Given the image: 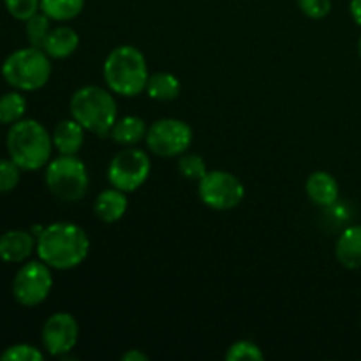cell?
Returning a JSON list of instances; mask_svg holds the SVG:
<instances>
[{"instance_id": "1", "label": "cell", "mask_w": 361, "mask_h": 361, "mask_svg": "<svg viewBox=\"0 0 361 361\" xmlns=\"http://www.w3.org/2000/svg\"><path fill=\"white\" fill-rule=\"evenodd\" d=\"M90 240L83 228L71 222H55L42 229L37 236L39 259L51 270H73L80 267L88 256Z\"/></svg>"}, {"instance_id": "2", "label": "cell", "mask_w": 361, "mask_h": 361, "mask_svg": "<svg viewBox=\"0 0 361 361\" xmlns=\"http://www.w3.org/2000/svg\"><path fill=\"white\" fill-rule=\"evenodd\" d=\"M53 152L51 134L32 118H21L7 133V154L23 171H37L48 166Z\"/></svg>"}, {"instance_id": "3", "label": "cell", "mask_w": 361, "mask_h": 361, "mask_svg": "<svg viewBox=\"0 0 361 361\" xmlns=\"http://www.w3.org/2000/svg\"><path fill=\"white\" fill-rule=\"evenodd\" d=\"M102 76L113 94L134 97L147 88L148 74L147 60L143 53L134 46H118L106 56Z\"/></svg>"}, {"instance_id": "4", "label": "cell", "mask_w": 361, "mask_h": 361, "mask_svg": "<svg viewBox=\"0 0 361 361\" xmlns=\"http://www.w3.org/2000/svg\"><path fill=\"white\" fill-rule=\"evenodd\" d=\"M71 115L95 136H108L118 120V108L111 92L87 85L78 88L71 97Z\"/></svg>"}, {"instance_id": "5", "label": "cell", "mask_w": 361, "mask_h": 361, "mask_svg": "<svg viewBox=\"0 0 361 361\" xmlns=\"http://www.w3.org/2000/svg\"><path fill=\"white\" fill-rule=\"evenodd\" d=\"M2 76L11 87L20 92L39 90L51 78L49 55L35 46L16 49L4 60Z\"/></svg>"}, {"instance_id": "6", "label": "cell", "mask_w": 361, "mask_h": 361, "mask_svg": "<svg viewBox=\"0 0 361 361\" xmlns=\"http://www.w3.org/2000/svg\"><path fill=\"white\" fill-rule=\"evenodd\" d=\"M46 185L63 203L80 201L88 190L87 166L76 155H60L46 166Z\"/></svg>"}, {"instance_id": "7", "label": "cell", "mask_w": 361, "mask_h": 361, "mask_svg": "<svg viewBox=\"0 0 361 361\" xmlns=\"http://www.w3.org/2000/svg\"><path fill=\"white\" fill-rule=\"evenodd\" d=\"M201 201L212 210L226 212L238 207L245 196V187L233 173L214 169L197 182Z\"/></svg>"}, {"instance_id": "8", "label": "cell", "mask_w": 361, "mask_h": 361, "mask_svg": "<svg viewBox=\"0 0 361 361\" xmlns=\"http://www.w3.org/2000/svg\"><path fill=\"white\" fill-rule=\"evenodd\" d=\"M152 162L147 152L136 147H127L111 159L108 168V180L113 187L123 192H134L150 176Z\"/></svg>"}, {"instance_id": "9", "label": "cell", "mask_w": 361, "mask_h": 361, "mask_svg": "<svg viewBox=\"0 0 361 361\" xmlns=\"http://www.w3.org/2000/svg\"><path fill=\"white\" fill-rule=\"evenodd\" d=\"M53 288L51 268L46 263L28 261L18 270L13 281V296L20 305L37 307L49 296Z\"/></svg>"}, {"instance_id": "10", "label": "cell", "mask_w": 361, "mask_h": 361, "mask_svg": "<svg viewBox=\"0 0 361 361\" xmlns=\"http://www.w3.org/2000/svg\"><path fill=\"white\" fill-rule=\"evenodd\" d=\"M147 145L159 157H176L192 145V129L178 118H161L147 130Z\"/></svg>"}, {"instance_id": "11", "label": "cell", "mask_w": 361, "mask_h": 361, "mask_svg": "<svg viewBox=\"0 0 361 361\" xmlns=\"http://www.w3.org/2000/svg\"><path fill=\"white\" fill-rule=\"evenodd\" d=\"M80 335L76 319L67 312H56L46 319L42 326V345L51 356L69 355L74 349Z\"/></svg>"}, {"instance_id": "12", "label": "cell", "mask_w": 361, "mask_h": 361, "mask_svg": "<svg viewBox=\"0 0 361 361\" xmlns=\"http://www.w3.org/2000/svg\"><path fill=\"white\" fill-rule=\"evenodd\" d=\"M37 240L30 231L11 229L0 235V259L4 263H23L35 250Z\"/></svg>"}, {"instance_id": "13", "label": "cell", "mask_w": 361, "mask_h": 361, "mask_svg": "<svg viewBox=\"0 0 361 361\" xmlns=\"http://www.w3.org/2000/svg\"><path fill=\"white\" fill-rule=\"evenodd\" d=\"M53 147L60 155H76L85 143V129L76 120H62L51 134Z\"/></svg>"}, {"instance_id": "14", "label": "cell", "mask_w": 361, "mask_h": 361, "mask_svg": "<svg viewBox=\"0 0 361 361\" xmlns=\"http://www.w3.org/2000/svg\"><path fill=\"white\" fill-rule=\"evenodd\" d=\"M307 196L319 207H334L338 200V183L330 173L316 171L307 178Z\"/></svg>"}, {"instance_id": "15", "label": "cell", "mask_w": 361, "mask_h": 361, "mask_svg": "<svg viewBox=\"0 0 361 361\" xmlns=\"http://www.w3.org/2000/svg\"><path fill=\"white\" fill-rule=\"evenodd\" d=\"M335 256L338 263L349 270L361 268V226L344 229L335 245Z\"/></svg>"}, {"instance_id": "16", "label": "cell", "mask_w": 361, "mask_h": 361, "mask_svg": "<svg viewBox=\"0 0 361 361\" xmlns=\"http://www.w3.org/2000/svg\"><path fill=\"white\" fill-rule=\"evenodd\" d=\"M78 46H80V35L76 34V30L60 25V27L51 28L42 49L48 53L49 59H67L76 51Z\"/></svg>"}, {"instance_id": "17", "label": "cell", "mask_w": 361, "mask_h": 361, "mask_svg": "<svg viewBox=\"0 0 361 361\" xmlns=\"http://www.w3.org/2000/svg\"><path fill=\"white\" fill-rule=\"evenodd\" d=\"M126 194L127 192L116 189V187L102 190L97 200H95V214H97V217L102 222H108V224L120 221L127 212V204H129Z\"/></svg>"}, {"instance_id": "18", "label": "cell", "mask_w": 361, "mask_h": 361, "mask_svg": "<svg viewBox=\"0 0 361 361\" xmlns=\"http://www.w3.org/2000/svg\"><path fill=\"white\" fill-rule=\"evenodd\" d=\"M147 126H145V122L140 116L129 115L116 120L109 134H111L113 141H116L118 145H123V147H134V145L140 143L143 137H147Z\"/></svg>"}, {"instance_id": "19", "label": "cell", "mask_w": 361, "mask_h": 361, "mask_svg": "<svg viewBox=\"0 0 361 361\" xmlns=\"http://www.w3.org/2000/svg\"><path fill=\"white\" fill-rule=\"evenodd\" d=\"M152 99L155 101H173V99L178 97L180 94V81L175 74L171 73H155L150 74L147 81V88Z\"/></svg>"}, {"instance_id": "20", "label": "cell", "mask_w": 361, "mask_h": 361, "mask_svg": "<svg viewBox=\"0 0 361 361\" xmlns=\"http://www.w3.org/2000/svg\"><path fill=\"white\" fill-rule=\"evenodd\" d=\"M85 0H41V11L53 21H69L80 16Z\"/></svg>"}, {"instance_id": "21", "label": "cell", "mask_w": 361, "mask_h": 361, "mask_svg": "<svg viewBox=\"0 0 361 361\" xmlns=\"http://www.w3.org/2000/svg\"><path fill=\"white\" fill-rule=\"evenodd\" d=\"M27 111V99L20 90L7 92L0 97V126H13L20 122Z\"/></svg>"}, {"instance_id": "22", "label": "cell", "mask_w": 361, "mask_h": 361, "mask_svg": "<svg viewBox=\"0 0 361 361\" xmlns=\"http://www.w3.org/2000/svg\"><path fill=\"white\" fill-rule=\"evenodd\" d=\"M25 32H27V37L30 46H35V48H41L44 46L46 37L51 32V20L46 16L44 13H37L30 18V20L25 21Z\"/></svg>"}, {"instance_id": "23", "label": "cell", "mask_w": 361, "mask_h": 361, "mask_svg": "<svg viewBox=\"0 0 361 361\" xmlns=\"http://www.w3.org/2000/svg\"><path fill=\"white\" fill-rule=\"evenodd\" d=\"M228 361H261L264 360L263 351L257 344L250 341H238L226 353Z\"/></svg>"}, {"instance_id": "24", "label": "cell", "mask_w": 361, "mask_h": 361, "mask_svg": "<svg viewBox=\"0 0 361 361\" xmlns=\"http://www.w3.org/2000/svg\"><path fill=\"white\" fill-rule=\"evenodd\" d=\"M23 169L11 159H0V194H9L20 183Z\"/></svg>"}, {"instance_id": "25", "label": "cell", "mask_w": 361, "mask_h": 361, "mask_svg": "<svg viewBox=\"0 0 361 361\" xmlns=\"http://www.w3.org/2000/svg\"><path fill=\"white\" fill-rule=\"evenodd\" d=\"M178 169L187 180H197V182L208 173L207 162L203 161V157H200L196 154H182L178 162Z\"/></svg>"}, {"instance_id": "26", "label": "cell", "mask_w": 361, "mask_h": 361, "mask_svg": "<svg viewBox=\"0 0 361 361\" xmlns=\"http://www.w3.org/2000/svg\"><path fill=\"white\" fill-rule=\"evenodd\" d=\"M6 9L14 20L27 21L41 9V0H4Z\"/></svg>"}, {"instance_id": "27", "label": "cell", "mask_w": 361, "mask_h": 361, "mask_svg": "<svg viewBox=\"0 0 361 361\" xmlns=\"http://www.w3.org/2000/svg\"><path fill=\"white\" fill-rule=\"evenodd\" d=\"M2 361H42L44 355L30 344H14L0 355Z\"/></svg>"}, {"instance_id": "28", "label": "cell", "mask_w": 361, "mask_h": 361, "mask_svg": "<svg viewBox=\"0 0 361 361\" xmlns=\"http://www.w3.org/2000/svg\"><path fill=\"white\" fill-rule=\"evenodd\" d=\"M298 6L305 16L312 20H321L331 11V0H298Z\"/></svg>"}, {"instance_id": "29", "label": "cell", "mask_w": 361, "mask_h": 361, "mask_svg": "<svg viewBox=\"0 0 361 361\" xmlns=\"http://www.w3.org/2000/svg\"><path fill=\"white\" fill-rule=\"evenodd\" d=\"M122 361H148V356L137 349H130V351L123 353Z\"/></svg>"}, {"instance_id": "30", "label": "cell", "mask_w": 361, "mask_h": 361, "mask_svg": "<svg viewBox=\"0 0 361 361\" xmlns=\"http://www.w3.org/2000/svg\"><path fill=\"white\" fill-rule=\"evenodd\" d=\"M349 11H351V16L355 20V23L361 27V0H351Z\"/></svg>"}, {"instance_id": "31", "label": "cell", "mask_w": 361, "mask_h": 361, "mask_svg": "<svg viewBox=\"0 0 361 361\" xmlns=\"http://www.w3.org/2000/svg\"><path fill=\"white\" fill-rule=\"evenodd\" d=\"M358 49H360V56H361V37H360V44H358Z\"/></svg>"}]
</instances>
